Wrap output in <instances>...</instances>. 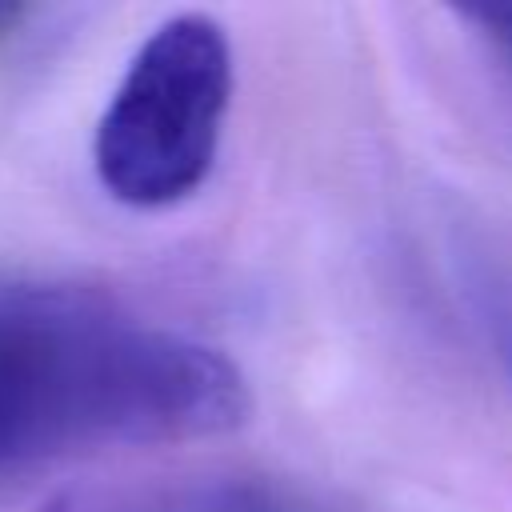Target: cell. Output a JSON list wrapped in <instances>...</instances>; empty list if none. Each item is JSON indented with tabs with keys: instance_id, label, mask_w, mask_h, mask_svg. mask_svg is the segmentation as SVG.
Returning a JSON list of instances; mask_svg holds the SVG:
<instances>
[{
	"instance_id": "cell-1",
	"label": "cell",
	"mask_w": 512,
	"mask_h": 512,
	"mask_svg": "<svg viewBox=\"0 0 512 512\" xmlns=\"http://www.w3.org/2000/svg\"><path fill=\"white\" fill-rule=\"evenodd\" d=\"M216 348L76 284H0V476L112 444L208 440L248 420Z\"/></svg>"
},
{
	"instance_id": "cell-2",
	"label": "cell",
	"mask_w": 512,
	"mask_h": 512,
	"mask_svg": "<svg viewBox=\"0 0 512 512\" xmlns=\"http://www.w3.org/2000/svg\"><path fill=\"white\" fill-rule=\"evenodd\" d=\"M232 100V40L208 12L168 16L136 48L92 140L96 176L120 204L192 196L220 148Z\"/></svg>"
},
{
	"instance_id": "cell-3",
	"label": "cell",
	"mask_w": 512,
	"mask_h": 512,
	"mask_svg": "<svg viewBox=\"0 0 512 512\" xmlns=\"http://www.w3.org/2000/svg\"><path fill=\"white\" fill-rule=\"evenodd\" d=\"M40 512H308L288 488L248 472H192L112 484H72Z\"/></svg>"
},
{
	"instance_id": "cell-4",
	"label": "cell",
	"mask_w": 512,
	"mask_h": 512,
	"mask_svg": "<svg viewBox=\"0 0 512 512\" xmlns=\"http://www.w3.org/2000/svg\"><path fill=\"white\" fill-rule=\"evenodd\" d=\"M464 296L496 364L512 384V280L492 260L464 256Z\"/></svg>"
},
{
	"instance_id": "cell-5",
	"label": "cell",
	"mask_w": 512,
	"mask_h": 512,
	"mask_svg": "<svg viewBox=\"0 0 512 512\" xmlns=\"http://www.w3.org/2000/svg\"><path fill=\"white\" fill-rule=\"evenodd\" d=\"M456 16L488 44V52L512 72V4H468Z\"/></svg>"
},
{
	"instance_id": "cell-6",
	"label": "cell",
	"mask_w": 512,
	"mask_h": 512,
	"mask_svg": "<svg viewBox=\"0 0 512 512\" xmlns=\"http://www.w3.org/2000/svg\"><path fill=\"white\" fill-rule=\"evenodd\" d=\"M24 12H28L24 4H12V0H0V36H8V32H12V28H16L20 20H24Z\"/></svg>"
}]
</instances>
